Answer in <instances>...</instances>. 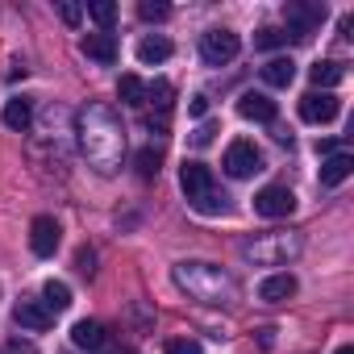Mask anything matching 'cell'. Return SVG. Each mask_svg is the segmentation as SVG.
<instances>
[{"mask_svg": "<svg viewBox=\"0 0 354 354\" xmlns=\"http://www.w3.org/2000/svg\"><path fill=\"white\" fill-rule=\"evenodd\" d=\"M75 133H80V150L88 154V162L100 171V175H113L125 158V129L117 121V113L109 104H88L80 109L75 117Z\"/></svg>", "mask_w": 354, "mask_h": 354, "instance_id": "obj_1", "label": "cell"}, {"mask_svg": "<svg viewBox=\"0 0 354 354\" xmlns=\"http://www.w3.org/2000/svg\"><path fill=\"white\" fill-rule=\"evenodd\" d=\"M175 283L201 304H225L234 296V279L217 263H175Z\"/></svg>", "mask_w": 354, "mask_h": 354, "instance_id": "obj_2", "label": "cell"}, {"mask_svg": "<svg viewBox=\"0 0 354 354\" xmlns=\"http://www.w3.org/2000/svg\"><path fill=\"white\" fill-rule=\"evenodd\" d=\"M180 188H184V196H188V205L196 213H205V217L230 213V196L217 192V180H213V171L205 162H184L180 167Z\"/></svg>", "mask_w": 354, "mask_h": 354, "instance_id": "obj_3", "label": "cell"}, {"mask_svg": "<svg viewBox=\"0 0 354 354\" xmlns=\"http://www.w3.org/2000/svg\"><path fill=\"white\" fill-rule=\"evenodd\" d=\"M300 250H304L300 234H263V238H254V242L242 246V254L254 267H283V263L300 259Z\"/></svg>", "mask_w": 354, "mask_h": 354, "instance_id": "obj_4", "label": "cell"}, {"mask_svg": "<svg viewBox=\"0 0 354 354\" xmlns=\"http://www.w3.org/2000/svg\"><path fill=\"white\" fill-rule=\"evenodd\" d=\"M238 50H242V38H238L234 30H205V34H201V59H205L209 67L234 63Z\"/></svg>", "mask_w": 354, "mask_h": 354, "instance_id": "obj_5", "label": "cell"}, {"mask_svg": "<svg viewBox=\"0 0 354 354\" xmlns=\"http://www.w3.org/2000/svg\"><path fill=\"white\" fill-rule=\"evenodd\" d=\"M221 167H225V175H234V180H250L254 171H263V154H259V146H254V142L238 138V142H230V146H225Z\"/></svg>", "mask_w": 354, "mask_h": 354, "instance_id": "obj_6", "label": "cell"}, {"mask_svg": "<svg viewBox=\"0 0 354 354\" xmlns=\"http://www.w3.org/2000/svg\"><path fill=\"white\" fill-rule=\"evenodd\" d=\"M254 213H259V217H267V221L292 217V213H296V196H292V188H283V184L263 188V192L254 196Z\"/></svg>", "mask_w": 354, "mask_h": 354, "instance_id": "obj_7", "label": "cell"}, {"mask_svg": "<svg viewBox=\"0 0 354 354\" xmlns=\"http://www.w3.org/2000/svg\"><path fill=\"white\" fill-rule=\"evenodd\" d=\"M337 113H342V100L333 92H308V96H300V121H308V125H325Z\"/></svg>", "mask_w": 354, "mask_h": 354, "instance_id": "obj_8", "label": "cell"}, {"mask_svg": "<svg viewBox=\"0 0 354 354\" xmlns=\"http://www.w3.org/2000/svg\"><path fill=\"white\" fill-rule=\"evenodd\" d=\"M283 17H288V26H292L288 38L304 42V38L325 21V5H283Z\"/></svg>", "mask_w": 354, "mask_h": 354, "instance_id": "obj_9", "label": "cell"}, {"mask_svg": "<svg viewBox=\"0 0 354 354\" xmlns=\"http://www.w3.org/2000/svg\"><path fill=\"white\" fill-rule=\"evenodd\" d=\"M59 242H63V225L55 217H34V225H30V250L38 259H50L59 250Z\"/></svg>", "mask_w": 354, "mask_h": 354, "instance_id": "obj_10", "label": "cell"}, {"mask_svg": "<svg viewBox=\"0 0 354 354\" xmlns=\"http://www.w3.org/2000/svg\"><path fill=\"white\" fill-rule=\"evenodd\" d=\"M13 321H17L21 329H34V333H42V329H50V325H55V313H50L42 300H21V304L13 308Z\"/></svg>", "mask_w": 354, "mask_h": 354, "instance_id": "obj_11", "label": "cell"}, {"mask_svg": "<svg viewBox=\"0 0 354 354\" xmlns=\"http://www.w3.org/2000/svg\"><path fill=\"white\" fill-rule=\"evenodd\" d=\"M296 275H288V271H279V275H267L263 283H259V300L263 304H283V300H292L296 296Z\"/></svg>", "mask_w": 354, "mask_h": 354, "instance_id": "obj_12", "label": "cell"}, {"mask_svg": "<svg viewBox=\"0 0 354 354\" xmlns=\"http://www.w3.org/2000/svg\"><path fill=\"white\" fill-rule=\"evenodd\" d=\"M350 175H354V158L346 150H337V154H329L321 162V188H337V184L350 180Z\"/></svg>", "mask_w": 354, "mask_h": 354, "instance_id": "obj_13", "label": "cell"}, {"mask_svg": "<svg viewBox=\"0 0 354 354\" xmlns=\"http://www.w3.org/2000/svg\"><path fill=\"white\" fill-rule=\"evenodd\" d=\"M238 113H242L246 121H267V125H275V100L263 96V92H242Z\"/></svg>", "mask_w": 354, "mask_h": 354, "instance_id": "obj_14", "label": "cell"}, {"mask_svg": "<svg viewBox=\"0 0 354 354\" xmlns=\"http://www.w3.org/2000/svg\"><path fill=\"white\" fill-rule=\"evenodd\" d=\"M0 121H5L9 129H17V133H26L30 121H34V100H26V96L5 100V113H0Z\"/></svg>", "mask_w": 354, "mask_h": 354, "instance_id": "obj_15", "label": "cell"}, {"mask_svg": "<svg viewBox=\"0 0 354 354\" xmlns=\"http://www.w3.org/2000/svg\"><path fill=\"white\" fill-rule=\"evenodd\" d=\"M84 55L96 59L100 67H113L117 63V38L113 34H88L84 38Z\"/></svg>", "mask_w": 354, "mask_h": 354, "instance_id": "obj_16", "label": "cell"}, {"mask_svg": "<svg viewBox=\"0 0 354 354\" xmlns=\"http://www.w3.org/2000/svg\"><path fill=\"white\" fill-rule=\"evenodd\" d=\"M71 342H75L80 350H100V346H104V325H100V321H75Z\"/></svg>", "mask_w": 354, "mask_h": 354, "instance_id": "obj_17", "label": "cell"}, {"mask_svg": "<svg viewBox=\"0 0 354 354\" xmlns=\"http://www.w3.org/2000/svg\"><path fill=\"white\" fill-rule=\"evenodd\" d=\"M138 59H142L146 67L167 63V59H171V42H167V38H158V34H150V38H142V42H138Z\"/></svg>", "mask_w": 354, "mask_h": 354, "instance_id": "obj_18", "label": "cell"}, {"mask_svg": "<svg viewBox=\"0 0 354 354\" xmlns=\"http://www.w3.org/2000/svg\"><path fill=\"white\" fill-rule=\"evenodd\" d=\"M308 75H313V84H317L321 92H329V88H337V84L346 80V67H342V63H333V59H325V63L308 67Z\"/></svg>", "mask_w": 354, "mask_h": 354, "instance_id": "obj_19", "label": "cell"}, {"mask_svg": "<svg viewBox=\"0 0 354 354\" xmlns=\"http://www.w3.org/2000/svg\"><path fill=\"white\" fill-rule=\"evenodd\" d=\"M292 80H296V63L292 59H271L263 67V84H271V88H288Z\"/></svg>", "mask_w": 354, "mask_h": 354, "instance_id": "obj_20", "label": "cell"}, {"mask_svg": "<svg viewBox=\"0 0 354 354\" xmlns=\"http://www.w3.org/2000/svg\"><path fill=\"white\" fill-rule=\"evenodd\" d=\"M42 304H46L50 313H67V308H71V288H67L63 279H50V283L42 288Z\"/></svg>", "mask_w": 354, "mask_h": 354, "instance_id": "obj_21", "label": "cell"}, {"mask_svg": "<svg viewBox=\"0 0 354 354\" xmlns=\"http://www.w3.org/2000/svg\"><path fill=\"white\" fill-rule=\"evenodd\" d=\"M117 96H121V104H146V84L138 80V75H121L117 80Z\"/></svg>", "mask_w": 354, "mask_h": 354, "instance_id": "obj_22", "label": "cell"}, {"mask_svg": "<svg viewBox=\"0 0 354 354\" xmlns=\"http://www.w3.org/2000/svg\"><path fill=\"white\" fill-rule=\"evenodd\" d=\"M138 175H142V180H154V175L162 171V154L154 150V146H146V150H138Z\"/></svg>", "mask_w": 354, "mask_h": 354, "instance_id": "obj_23", "label": "cell"}, {"mask_svg": "<svg viewBox=\"0 0 354 354\" xmlns=\"http://www.w3.org/2000/svg\"><path fill=\"white\" fill-rule=\"evenodd\" d=\"M88 17H92L96 26H104V34H109V26L117 21V5H113V0H92V5H88Z\"/></svg>", "mask_w": 354, "mask_h": 354, "instance_id": "obj_24", "label": "cell"}, {"mask_svg": "<svg viewBox=\"0 0 354 354\" xmlns=\"http://www.w3.org/2000/svg\"><path fill=\"white\" fill-rule=\"evenodd\" d=\"M171 96H175V88H171V84H167V80H154V84H150V88H146V100H150V104H158V109H162V113H167V109H171Z\"/></svg>", "mask_w": 354, "mask_h": 354, "instance_id": "obj_25", "label": "cell"}, {"mask_svg": "<svg viewBox=\"0 0 354 354\" xmlns=\"http://www.w3.org/2000/svg\"><path fill=\"white\" fill-rule=\"evenodd\" d=\"M162 354H201V342L196 337H167Z\"/></svg>", "mask_w": 354, "mask_h": 354, "instance_id": "obj_26", "label": "cell"}, {"mask_svg": "<svg viewBox=\"0 0 354 354\" xmlns=\"http://www.w3.org/2000/svg\"><path fill=\"white\" fill-rule=\"evenodd\" d=\"M283 42H288V34H283V30H271V26L254 34V46H259V50H271V46H283Z\"/></svg>", "mask_w": 354, "mask_h": 354, "instance_id": "obj_27", "label": "cell"}, {"mask_svg": "<svg viewBox=\"0 0 354 354\" xmlns=\"http://www.w3.org/2000/svg\"><path fill=\"white\" fill-rule=\"evenodd\" d=\"M55 9H59V17H63V26H71V30H75V26L84 21V9H80V5H71V0H59V5H55Z\"/></svg>", "mask_w": 354, "mask_h": 354, "instance_id": "obj_28", "label": "cell"}, {"mask_svg": "<svg viewBox=\"0 0 354 354\" xmlns=\"http://www.w3.org/2000/svg\"><path fill=\"white\" fill-rule=\"evenodd\" d=\"M75 271H80V275H92V271H96V250H92V246H80V250H75Z\"/></svg>", "mask_w": 354, "mask_h": 354, "instance_id": "obj_29", "label": "cell"}, {"mask_svg": "<svg viewBox=\"0 0 354 354\" xmlns=\"http://www.w3.org/2000/svg\"><path fill=\"white\" fill-rule=\"evenodd\" d=\"M138 13H142L146 21H162V17H167L171 9L162 5V0H142V9H138Z\"/></svg>", "mask_w": 354, "mask_h": 354, "instance_id": "obj_30", "label": "cell"}, {"mask_svg": "<svg viewBox=\"0 0 354 354\" xmlns=\"http://www.w3.org/2000/svg\"><path fill=\"white\" fill-rule=\"evenodd\" d=\"M213 133H217V125H201V129L192 133V146H209V142H213Z\"/></svg>", "mask_w": 354, "mask_h": 354, "instance_id": "obj_31", "label": "cell"}, {"mask_svg": "<svg viewBox=\"0 0 354 354\" xmlns=\"http://www.w3.org/2000/svg\"><path fill=\"white\" fill-rule=\"evenodd\" d=\"M188 113H192V117H205V113H209V96H192V100H188Z\"/></svg>", "mask_w": 354, "mask_h": 354, "instance_id": "obj_32", "label": "cell"}, {"mask_svg": "<svg viewBox=\"0 0 354 354\" xmlns=\"http://www.w3.org/2000/svg\"><path fill=\"white\" fill-rule=\"evenodd\" d=\"M317 150L329 158V154H337V142H333V138H325V142H317Z\"/></svg>", "mask_w": 354, "mask_h": 354, "instance_id": "obj_33", "label": "cell"}, {"mask_svg": "<svg viewBox=\"0 0 354 354\" xmlns=\"http://www.w3.org/2000/svg\"><path fill=\"white\" fill-rule=\"evenodd\" d=\"M271 133H275V142H283V146H292V133H288V129H283V125H275V129H271Z\"/></svg>", "mask_w": 354, "mask_h": 354, "instance_id": "obj_34", "label": "cell"}, {"mask_svg": "<svg viewBox=\"0 0 354 354\" xmlns=\"http://www.w3.org/2000/svg\"><path fill=\"white\" fill-rule=\"evenodd\" d=\"M337 354H354V346H342V350H337Z\"/></svg>", "mask_w": 354, "mask_h": 354, "instance_id": "obj_35", "label": "cell"}]
</instances>
